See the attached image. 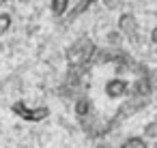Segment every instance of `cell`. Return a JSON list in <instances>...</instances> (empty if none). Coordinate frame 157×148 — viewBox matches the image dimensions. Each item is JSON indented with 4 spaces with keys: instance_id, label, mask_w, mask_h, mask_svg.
I'll list each match as a JSON object with an SVG mask.
<instances>
[{
    "instance_id": "obj_7",
    "label": "cell",
    "mask_w": 157,
    "mask_h": 148,
    "mask_svg": "<svg viewBox=\"0 0 157 148\" xmlns=\"http://www.w3.org/2000/svg\"><path fill=\"white\" fill-rule=\"evenodd\" d=\"M11 24H13L11 13H0V39H2V37L11 30Z\"/></svg>"
},
{
    "instance_id": "obj_11",
    "label": "cell",
    "mask_w": 157,
    "mask_h": 148,
    "mask_svg": "<svg viewBox=\"0 0 157 148\" xmlns=\"http://www.w3.org/2000/svg\"><path fill=\"white\" fill-rule=\"evenodd\" d=\"M0 2H2V0H0Z\"/></svg>"
},
{
    "instance_id": "obj_6",
    "label": "cell",
    "mask_w": 157,
    "mask_h": 148,
    "mask_svg": "<svg viewBox=\"0 0 157 148\" xmlns=\"http://www.w3.org/2000/svg\"><path fill=\"white\" fill-rule=\"evenodd\" d=\"M95 2H99V0H80V2L75 5V9L71 11V20H75V17H80L82 13H86Z\"/></svg>"
},
{
    "instance_id": "obj_8",
    "label": "cell",
    "mask_w": 157,
    "mask_h": 148,
    "mask_svg": "<svg viewBox=\"0 0 157 148\" xmlns=\"http://www.w3.org/2000/svg\"><path fill=\"white\" fill-rule=\"evenodd\" d=\"M144 137L146 139H157V120H151L146 127H144Z\"/></svg>"
},
{
    "instance_id": "obj_4",
    "label": "cell",
    "mask_w": 157,
    "mask_h": 148,
    "mask_svg": "<svg viewBox=\"0 0 157 148\" xmlns=\"http://www.w3.org/2000/svg\"><path fill=\"white\" fill-rule=\"evenodd\" d=\"M69 2L71 0H50V9H52V15L54 17H63L69 9Z\"/></svg>"
},
{
    "instance_id": "obj_9",
    "label": "cell",
    "mask_w": 157,
    "mask_h": 148,
    "mask_svg": "<svg viewBox=\"0 0 157 148\" xmlns=\"http://www.w3.org/2000/svg\"><path fill=\"white\" fill-rule=\"evenodd\" d=\"M151 43H157V24H155V28L151 30Z\"/></svg>"
},
{
    "instance_id": "obj_1",
    "label": "cell",
    "mask_w": 157,
    "mask_h": 148,
    "mask_svg": "<svg viewBox=\"0 0 157 148\" xmlns=\"http://www.w3.org/2000/svg\"><path fill=\"white\" fill-rule=\"evenodd\" d=\"M11 109H13L15 116H20V118H24V120H28V122H41V120H45V118L50 116V107H48V105L30 107L26 101H15V103L11 105Z\"/></svg>"
},
{
    "instance_id": "obj_10",
    "label": "cell",
    "mask_w": 157,
    "mask_h": 148,
    "mask_svg": "<svg viewBox=\"0 0 157 148\" xmlns=\"http://www.w3.org/2000/svg\"><path fill=\"white\" fill-rule=\"evenodd\" d=\"M155 146H157V139H155Z\"/></svg>"
},
{
    "instance_id": "obj_3",
    "label": "cell",
    "mask_w": 157,
    "mask_h": 148,
    "mask_svg": "<svg viewBox=\"0 0 157 148\" xmlns=\"http://www.w3.org/2000/svg\"><path fill=\"white\" fill-rule=\"evenodd\" d=\"M118 30H121L125 37L133 39V37L138 35V20H136V15H133V13H123V15L118 17Z\"/></svg>"
},
{
    "instance_id": "obj_5",
    "label": "cell",
    "mask_w": 157,
    "mask_h": 148,
    "mask_svg": "<svg viewBox=\"0 0 157 148\" xmlns=\"http://www.w3.org/2000/svg\"><path fill=\"white\" fill-rule=\"evenodd\" d=\"M123 146L125 148H146L148 144H146V137L142 135H129V137H125L123 139Z\"/></svg>"
},
{
    "instance_id": "obj_2",
    "label": "cell",
    "mask_w": 157,
    "mask_h": 148,
    "mask_svg": "<svg viewBox=\"0 0 157 148\" xmlns=\"http://www.w3.org/2000/svg\"><path fill=\"white\" fill-rule=\"evenodd\" d=\"M93 52H95V47H93V43L90 41H80V43H75L71 50H69V65L71 67H86L88 65V60H93Z\"/></svg>"
}]
</instances>
